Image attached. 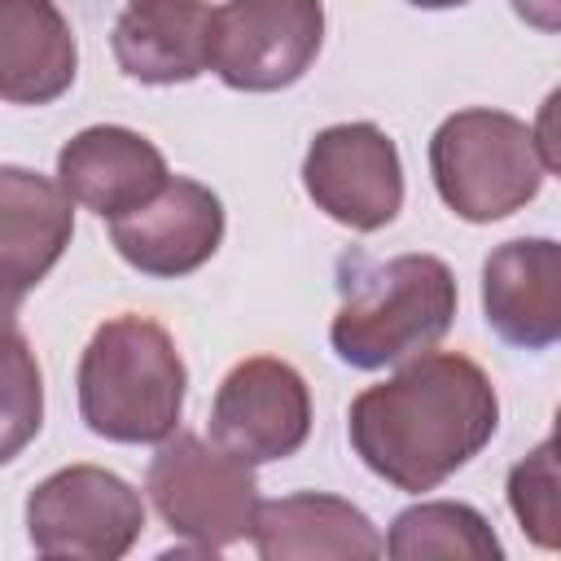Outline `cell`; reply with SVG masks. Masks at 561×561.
I'll return each mask as SVG.
<instances>
[{
    "instance_id": "cell-1",
    "label": "cell",
    "mask_w": 561,
    "mask_h": 561,
    "mask_svg": "<svg viewBox=\"0 0 561 561\" xmlns=\"http://www.w3.org/2000/svg\"><path fill=\"white\" fill-rule=\"evenodd\" d=\"M500 399L491 377L456 351H421L355 394L346 434L355 456L390 486L421 495L465 469L495 434Z\"/></svg>"
},
{
    "instance_id": "cell-2",
    "label": "cell",
    "mask_w": 561,
    "mask_h": 561,
    "mask_svg": "<svg viewBox=\"0 0 561 561\" xmlns=\"http://www.w3.org/2000/svg\"><path fill=\"white\" fill-rule=\"evenodd\" d=\"M342 307L329 324V342L351 368L403 364L447 337L456 320V276L434 254H394L386 263L355 254L337 259Z\"/></svg>"
},
{
    "instance_id": "cell-3",
    "label": "cell",
    "mask_w": 561,
    "mask_h": 561,
    "mask_svg": "<svg viewBox=\"0 0 561 561\" xmlns=\"http://www.w3.org/2000/svg\"><path fill=\"white\" fill-rule=\"evenodd\" d=\"M184 359L149 316L105 320L79 359V416L110 443H167L184 412Z\"/></svg>"
},
{
    "instance_id": "cell-4",
    "label": "cell",
    "mask_w": 561,
    "mask_h": 561,
    "mask_svg": "<svg viewBox=\"0 0 561 561\" xmlns=\"http://www.w3.org/2000/svg\"><path fill=\"white\" fill-rule=\"evenodd\" d=\"M430 175L447 210L469 224H495L539 193L543 162L522 118L478 105L438 123L430 136Z\"/></svg>"
},
{
    "instance_id": "cell-5",
    "label": "cell",
    "mask_w": 561,
    "mask_h": 561,
    "mask_svg": "<svg viewBox=\"0 0 561 561\" xmlns=\"http://www.w3.org/2000/svg\"><path fill=\"white\" fill-rule=\"evenodd\" d=\"M145 491L171 535L188 539L202 557L245 539L263 504L254 465L224 443H206L202 434H171L158 443Z\"/></svg>"
},
{
    "instance_id": "cell-6",
    "label": "cell",
    "mask_w": 561,
    "mask_h": 561,
    "mask_svg": "<svg viewBox=\"0 0 561 561\" xmlns=\"http://www.w3.org/2000/svg\"><path fill=\"white\" fill-rule=\"evenodd\" d=\"M140 530V491L101 465H66L26 495V535L39 557L118 561L136 548Z\"/></svg>"
},
{
    "instance_id": "cell-7",
    "label": "cell",
    "mask_w": 561,
    "mask_h": 561,
    "mask_svg": "<svg viewBox=\"0 0 561 561\" xmlns=\"http://www.w3.org/2000/svg\"><path fill=\"white\" fill-rule=\"evenodd\" d=\"M320 44V0H228L215 9L210 70L237 92H280L311 70Z\"/></svg>"
},
{
    "instance_id": "cell-8",
    "label": "cell",
    "mask_w": 561,
    "mask_h": 561,
    "mask_svg": "<svg viewBox=\"0 0 561 561\" xmlns=\"http://www.w3.org/2000/svg\"><path fill=\"white\" fill-rule=\"evenodd\" d=\"M302 188L342 228L377 232L403 206V162L377 123H333L307 145Z\"/></svg>"
},
{
    "instance_id": "cell-9",
    "label": "cell",
    "mask_w": 561,
    "mask_h": 561,
    "mask_svg": "<svg viewBox=\"0 0 561 561\" xmlns=\"http://www.w3.org/2000/svg\"><path fill=\"white\" fill-rule=\"evenodd\" d=\"M311 434V390L285 359H241L215 390L210 438L250 465L294 456Z\"/></svg>"
},
{
    "instance_id": "cell-10",
    "label": "cell",
    "mask_w": 561,
    "mask_h": 561,
    "mask_svg": "<svg viewBox=\"0 0 561 561\" xmlns=\"http://www.w3.org/2000/svg\"><path fill=\"white\" fill-rule=\"evenodd\" d=\"M110 241L145 276L175 280L197 272L224 241V202L188 175H171V184L145 206L110 219Z\"/></svg>"
},
{
    "instance_id": "cell-11",
    "label": "cell",
    "mask_w": 561,
    "mask_h": 561,
    "mask_svg": "<svg viewBox=\"0 0 561 561\" xmlns=\"http://www.w3.org/2000/svg\"><path fill=\"white\" fill-rule=\"evenodd\" d=\"M482 316L491 333L517 351L561 342V241L517 237L482 263Z\"/></svg>"
},
{
    "instance_id": "cell-12",
    "label": "cell",
    "mask_w": 561,
    "mask_h": 561,
    "mask_svg": "<svg viewBox=\"0 0 561 561\" xmlns=\"http://www.w3.org/2000/svg\"><path fill=\"white\" fill-rule=\"evenodd\" d=\"M57 180L79 206L96 210L101 219H118L158 197L171 184V171L149 136L118 123H96L61 145Z\"/></svg>"
},
{
    "instance_id": "cell-13",
    "label": "cell",
    "mask_w": 561,
    "mask_h": 561,
    "mask_svg": "<svg viewBox=\"0 0 561 561\" xmlns=\"http://www.w3.org/2000/svg\"><path fill=\"white\" fill-rule=\"evenodd\" d=\"M110 44L127 79L153 88L188 83L210 70L215 9L206 0H127Z\"/></svg>"
},
{
    "instance_id": "cell-14",
    "label": "cell",
    "mask_w": 561,
    "mask_h": 561,
    "mask_svg": "<svg viewBox=\"0 0 561 561\" xmlns=\"http://www.w3.org/2000/svg\"><path fill=\"white\" fill-rule=\"evenodd\" d=\"M75 232V197L61 180L26 167H0V267L9 289V311L26 289H35L53 263L66 254Z\"/></svg>"
},
{
    "instance_id": "cell-15",
    "label": "cell",
    "mask_w": 561,
    "mask_h": 561,
    "mask_svg": "<svg viewBox=\"0 0 561 561\" xmlns=\"http://www.w3.org/2000/svg\"><path fill=\"white\" fill-rule=\"evenodd\" d=\"M250 543L263 561H311V557L368 561L386 552V539L368 522V513L324 491H298L259 504Z\"/></svg>"
},
{
    "instance_id": "cell-16",
    "label": "cell",
    "mask_w": 561,
    "mask_h": 561,
    "mask_svg": "<svg viewBox=\"0 0 561 561\" xmlns=\"http://www.w3.org/2000/svg\"><path fill=\"white\" fill-rule=\"evenodd\" d=\"M0 96L48 105L75 83V35L53 0H0Z\"/></svg>"
},
{
    "instance_id": "cell-17",
    "label": "cell",
    "mask_w": 561,
    "mask_h": 561,
    "mask_svg": "<svg viewBox=\"0 0 561 561\" xmlns=\"http://www.w3.org/2000/svg\"><path fill=\"white\" fill-rule=\"evenodd\" d=\"M386 557L394 561H491L504 557L491 522L460 500H421L390 522Z\"/></svg>"
},
{
    "instance_id": "cell-18",
    "label": "cell",
    "mask_w": 561,
    "mask_h": 561,
    "mask_svg": "<svg viewBox=\"0 0 561 561\" xmlns=\"http://www.w3.org/2000/svg\"><path fill=\"white\" fill-rule=\"evenodd\" d=\"M508 508L522 526V535L543 548L561 552V438H543L508 469Z\"/></svg>"
},
{
    "instance_id": "cell-19",
    "label": "cell",
    "mask_w": 561,
    "mask_h": 561,
    "mask_svg": "<svg viewBox=\"0 0 561 561\" xmlns=\"http://www.w3.org/2000/svg\"><path fill=\"white\" fill-rule=\"evenodd\" d=\"M9 394H4V460H13L22 451V443L39 430V412H44V399H39V368L31 364L26 355V342L18 333V324L9 320Z\"/></svg>"
},
{
    "instance_id": "cell-20",
    "label": "cell",
    "mask_w": 561,
    "mask_h": 561,
    "mask_svg": "<svg viewBox=\"0 0 561 561\" xmlns=\"http://www.w3.org/2000/svg\"><path fill=\"white\" fill-rule=\"evenodd\" d=\"M535 149H539V162L561 175V83L543 96L539 114H535Z\"/></svg>"
},
{
    "instance_id": "cell-21",
    "label": "cell",
    "mask_w": 561,
    "mask_h": 561,
    "mask_svg": "<svg viewBox=\"0 0 561 561\" xmlns=\"http://www.w3.org/2000/svg\"><path fill=\"white\" fill-rule=\"evenodd\" d=\"M508 4L526 26L543 35H561V0H508Z\"/></svg>"
},
{
    "instance_id": "cell-22",
    "label": "cell",
    "mask_w": 561,
    "mask_h": 561,
    "mask_svg": "<svg viewBox=\"0 0 561 561\" xmlns=\"http://www.w3.org/2000/svg\"><path fill=\"white\" fill-rule=\"evenodd\" d=\"M408 4H416V9H460L469 0H408Z\"/></svg>"
},
{
    "instance_id": "cell-23",
    "label": "cell",
    "mask_w": 561,
    "mask_h": 561,
    "mask_svg": "<svg viewBox=\"0 0 561 561\" xmlns=\"http://www.w3.org/2000/svg\"><path fill=\"white\" fill-rule=\"evenodd\" d=\"M552 434H557V438H561V408H557V425H552Z\"/></svg>"
}]
</instances>
